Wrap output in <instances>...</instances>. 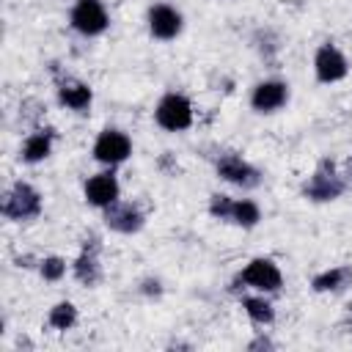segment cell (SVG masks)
Instances as JSON below:
<instances>
[{
    "mask_svg": "<svg viewBox=\"0 0 352 352\" xmlns=\"http://www.w3.org/2000/svg\"><path fill=\"white\" fill-rule=\"evenodd\" d=\"M253 47L258 50V55L264 58V60H275V55L280 52V38H278V33L275 30H270V28H261V30H256V36H253Z\"/></svg>",
    "mask_w": 352,
    "mask_h": 352,
    "instance_id": "obj_20",
    "label": "cell"
},
{
    "mask_svg": "<svg viewBox=\"0 0 352 352\" xmlns=\"http://www.w3.org/2000/svg\"><path fill=\"white\" fill-rule=\"evenodd\" d=\"M52 146H55V132L38 126V129L28 132V138L22 140V146H19V160L28 162V165H38V162H44V160L52 154Z\"/></svg>",
    "mask_w": 352,
    "mask_h": 352,
    "instance_id": "obj_15",
    "label": "cell"
},
{
    "mask_svg": "<svg viewBox=\"0 0 352 352\" xmlns=\"http://www.w3.org/2000/svg\"><path fill=\"white\" fill-rule=\"evenodd\" d=\"M55 94H58L60 107H66L72 113H88L94 104V88L77 77H69V74L55 80Z\"/></svg>",
    "mask_w": 352,
    "mask_h": 352,
    "instance_id": "obj_13",
    "label": "cell"
},
{
    "mask_svg": "<svg viewBox=\"0 0 352 352\" xmlns=\"http://www.w3.org/2000/svg\"><path fill=\"white\" fill-rule=\"evenodd\" d=\"M146 25H148L151 38H157V41H173L182 33V28H184V16L170 3H154L146 11Z\"/></svg>",
    "mask_w": 352,
    "mask_h": 352,
    "instance_id": "obj_10",
    "label": "cell"
},
{
    "mask_svg": "<svg viewBox=\"0 0 352 352\" xmlns=\"http://www.w3.org/2000/svg\"><path fill=\"white\" fill-rule=\"evenodd\" d=\"M195 121V107L187 94L182 91H168L160 96L154 104V124L165 132H184Z\"/></svg>",
    "mask_w": 352,
    "mask_h": 352,
    "instance_id": "obj_3",
    "label": "cell"
},
{
    "mask_svg": "<svg viewBox=\"0 0 352 352\" xmlns=\"http://www.w3.org/2000/svg\"><path fill=\"white\" fill-rule=\"evenodd\" d=\"M94 160L104 168H118L124 165L129 157H132V138L124 132V129H116V126H107L96 135L94 140V148H91Z\"/></svg>",
    "mask_w": 352,
    "mask_h": 352,
    "instance_id": "obj_6",
    "label": "cell"
},
{
    "mask_svg": "<svg viewBox=\"0 0 352 352\" xmlns=\"http://www.w3.org/2000/svg\"><path fill=\"white\" fill-rule=\"evenodd\" d=\"M283 286V272L280 267L270 258V256H256L250 258L234 278L231 289L239 292V289H250V292H261V294H275L280 292Z\"/></svg>",
    "mask_w": 352,
    "mask_h": 352,
    "instance_id": "obj_1",
    "label": "cell"
},
{
    "mask_svg": "<svg viewBox=\"0 0 352 352\" xmlns=\"http://www.w3.org/2000/svg\"><path fill=\"white\" fill-rule=\"evenodd\" d=\"M239 305H242V311L248 314V319H250L256 327H267V324L275 322V305H272L261 292H256V294H242V297H239Z\"/></svg>",
    "mask_w": 352,
    "mask_h": 352,
    "instance_id": "obj_17",
    "label": "cell"
},
{
    "mask_svg": "<svg viewBox=\"0 0 352 352\" xmlns=\"http://www.w3.org/2000/svg\"><path fill=\"white\" fill-rule=\"evenodd\" d=\"M69 28L85 38H96L110 28V14L102 0H74L69 11Z\"/></svg>",
    "mask_w": 352,
    "mask_h": 352,
    "instance_id": "obj_5",
    "label": "cell"
},
{
    "mask_svg": "<svg viewBox=\"0 0 352 352\" xmlns=\"http://www.w3.org/2000/svg\"><path fill=\"white\" fill-rule=\"evenodd\" d=\"M272 346H275V344H272V341H270L264 333H258V336H256V338L248 344V349H272Z\"/></svg>",
    "mask_w": 352,
    "mask_h": 352,
    "instance_id": "obj_24",
    "label": "cell"
},
{
    "mask_svg": "<svg viewBox=\"0 0 352 352\" xmlns=\"http://www.w3.org/2000/svg\"><path fill=\"white\" fill-rule=\"evenodd\" d=\"M47 324L52 327V330H72L74 324H77V305L72 302V300H60V302H55L52 308H50V314H47Z\"/></svg>",
    "mask_w": 352,
    "mask_h": 352,
    "instance_id": "obj_19",
    "label": "cell"
},
{
    "mask_svg": "<svg viewBox=\"0 0 352 352\" xmlns=\"http://www.w3.org/2000/svg\"><path fill=\"white\" fill-rule=\"evenodd\" d=\"M231 206H234V198L226 195V192H214V195L209 198V214H212L214 220L228 223V220H231Z\"/></svg>",
    "mask_w": 352,
    "mask_h": 352,
    "instance_id": "obj_22",
    "label": "cell"
},
{
    "mask_svg": "<svg viewBox=\"0 0 352 352\" xmlns=\"http://www.w3.org/2000/svg\"><path fill=\"white\" fill-rule=\"evenodd\" d=\"M99 253H102V242L96 234L85 236L82 248H80V256L72 261V275L77 283L82 286H96L102 280V261H99Z\"/></svg>",
    "mask_w": 352,
    "mask_h": 352,
    "instance_id": "obj_11",
    "label": "cell"
},
{
    "mask_svg": "<svg viewBox=\"0 0 352 352\" xmlns=\"http://www.w3.org/2000/svg\"><path fill=\"white\" fill-rule=\"evenodd\" d=\"M234 226L239 228H256L261 223V209L256 201L250 198H234V206H231V220Z\"/></svg>",
    "mask_w": 352,
    "mask_h": 352,
    "instance_id": "obj_18",
    "label": "cell"
},
{
    "mask_svg": "<svg viewBox=\"0 0 352 352\" xmlns=\"http://www.w3.org/2000/svg\"><path fill=\"white\" fill-rule=\"evenodd\" d=\"M286 102H289V82H283L278 77L261 80L250 91V107L256 113H261V116L278 113L280 107H286Z\"/></svg>",
    "mask_w": 352,
    "mask_h": 352,
    "instance_id": "obj_12",
    "label": "cell"
},
{
    "mask_svg": "<svg viewBox=\"0 0 352 352\" xmlns=\"http://www.w3.org/2000/svg\"><path fill=\"white\" fill-rule=\"evenodd\" d=\"M349 280H352V267H346V264H341V267H327V270H322V272H316V275L311 278V289H314L316 294L341 292V289L349 286Z\"/></svg>",
    "mask_w": 352,
    "mask_h": 352,
    "instance_id": "obj_16",
    "label": "cell"
},
{
    "mask_svg": "<svg viewBox=\"0 0 352 352\" xmlns=\"http://www.w3.org/2000/svg\"><path fill=\"white\" fill-rule=\"evenodd\" d=\"M346 190V179L338 173L336 162L333 160H322L316 165V170L305 179L302 184V195L314 204H327V201H336L341 198Z\"/></svg>",
    "mask_w": 352,
    "mask_h": 352,
    "instance_id": "obj_4",
    "label": "cell"
},
{
    "mask_svg": "<svg viewBox=\"0 0 352 352\" xmlns=\"http://www.w3.org/2000/svg\"><path fill=\"white\" fill-rule=\"evenodd\" d=\"M38 275L44 278V280H50V283H58L63 275H66V270H69V264H66V258H60V256H44V258H38Z\"/></svg>",
    "mask_w": 352,
    "mask_h": 352,
    "instance_id": "obj_21",
    "label": "cell"
},
{
    "mask_svg": "<svg viewBox=\"0 0 352 352\" xmlns=\"http://www.w3.org/2000/svg\"><path fill=\"white\" fill-rule=\"evenodd\" d=\"M82 198H85V204L94 206V209H107V206H113V204L121 198V184H118L116 168H104V170L88 176L85 184H82Z\"/></svg>",
    "mask_w": 352,
    "mask_h": 352,
    "instance_id": "obj_8",
    "label": "cell"
},
{
    "mask_svg": "<svg viewBox=\"0 0 352 352\" xmlns=\"http://www.w3.org/2000/svg\"><path fill=\"white\" fill-rule=\"evenodd\" d=\"M140 292H143V294H154V297H160V294H162V283H160L157 278H146V280L140 283Z\"/></svg>",
    "mask_w": 352,
    "mask_h": 352,
    "instance_id": "obj_23",
    "label": "cell"
},
{
    "mask_svg": "<svg viewBox=\"0 0 352 352\" xmlns=\"http://www.w3.org/2000/svg\"><path fill=\"white\" fill-rule=\"evenodd\" d=\"M214 170L223 182L234 184V187H242V190H253L261 184V170L256 165H250L242 154L236 151H223L217 154L214 160Z\"/></svg>",
    "mask_w": 352,
    "mask_h": 352,
    "instance_id": "obj_7",
    "label": "cell"
},
{
    "mask_svg": "<svg viewBox=\"0 0 352 352\" xmlns=\"http://www.w3.org/2000/svg\"><path fill=\"white\" fill-rule=\"evenodd\" d=\"M44 209V198L41 192L30 184V182H14L6 192H3V201H0V212L6 220L11 223H28V220H36Z\"/></svg>",
    "mask_w": 352,
    "mask_h": 352,
    "instance_id": "obj_2",
    "label": "cell"
},
{
    "mask_svg": "<svg viewBox=\"0 0 352 352\" xmlns=\"http://www.w3.org/2000/svg\"><path fill=\"white\" fill-rule=\"evenodd\" d=\"M102 217H104V226L116 234H138L146 223V214L135 204H124V201H116L113 206L102 209Z\"/></svg>",
    "mask_w": 352,
    "mask_h": 352,
    "instance_id": "obj_14",
    "label": "cell"
},
{
    "mask_svg": "<svg viewBox=\"0 0 352 352\" xmlns=\"http://www.w3.org/2000/svg\"><path fill=\"white\" fill-rule=\"evenodd\" d=\"M314 74L319 82L324 85H333V82H341L346 74H349V60L346 55L333 44V41H324L316 47L314 52Z\"/></svg>",
    "mask_w": 352,
    "mask_h": 352,
    "instance_id": "obj_9",
    "label": "cell"
}]
</instances>
